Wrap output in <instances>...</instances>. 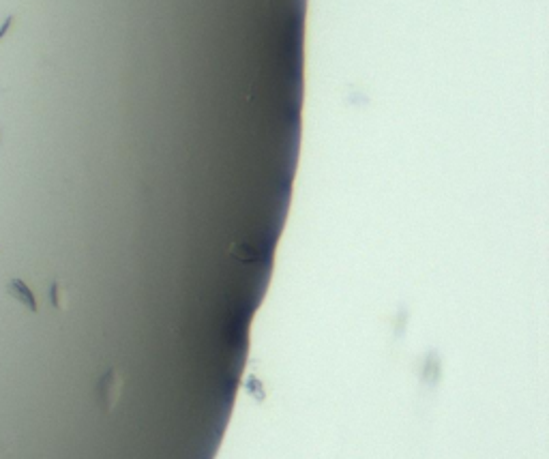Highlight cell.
I'll return each mask as SVG.
<instances>
[{"mask_svg":"<svg viewBox=\"0 0 549 459\" xmlns=\"http://www.w3.org/2000/svg\"><path fill=\"white\" fill-rule=\"evenodd\" d=\"M7 294H9L11 299H15L20 305H24L26 309H31L33 313H37L35 294L31 292V288H28V285H26L22 279H17V277L9 279V283H7Z\"/></svg>","mask_w":549,"mask_h":459,"instance_id":"6da1fadb","label":"cell"},{"mask_svg":"<svg viewBox=\"0 0 549 459\" xmlns=\"http://www.w3.org/2000/svg\"><path fill=\"white\" fill-rule=\"evenodd\" d=\"M11 24H13V15H5V20H3V24H0V39H3L7 33H9V28H11Z\"/></svg>","mask_w":549,"mask_h":459,"instance_id":"7a4b0ae2","label":"cell"}]
</instances>
